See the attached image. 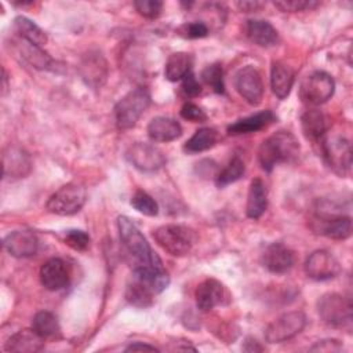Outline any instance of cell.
I'll use <instances>...</instances> for the list:
<instances>
[{
    "instance_id": "1",
    "label": "cell",
    "mask_w": 353,
    "mask_h": 353,
    "mask_svg": "<svg viewBox=\"0 0 353 353\" xmlns=\"http://www.w3.org/2000/svg\"><path fill=\"white\" fill-rule=\"evenodd\" d=\"M117 228L121 244L131 258L134 279L143 281L154 294L161 292L170 283L160 258L153 252L148 240L135 223L127 216H119Z\"/></svg>"
},
{
    "instance_id": "2",
    "label": "cell",
    "mask_w": 353,
    "mask_h": 353,
    "mask_svg": "<svg viewBox=\"0 0 353 353\" xmlns=\"http://www.w3.org/2000/svg\"><path fill=\"white\" fill-rule=\"evenodd\" d=\"M299 142L290 131L280 130L268 137L258 149L261 167L270 172L280 163H290L299 154Z\"/></svg>"
},
{
    "instance_id": "3",
    "label": "cell",
    "mask_w": 353,
    "mask_h": 353,
    "mask_svg": "<svg viewBox=\"0 0 353 353\" xmlns=\"http://www.w3.org/2000/svg\"><path fill=\"white\" fill-rule=\"evenodd\" d=\"M150 105V94L145 87L128 91L114 106V120L120 130L132 128Z\"/></svg>"
},
{
    "instance_id": "4",
    "label": "cell",
    "mask_w": 353,
    "mask_h": 353,
    "mask_svg": "<svg viewBox=\"0 0 353 353\" xmlns=\"http://www.w3.org/2000/svg\"><path fill=\"white\" fill-rule=\"evenodd\" d=\"M156 243L172 256H185L194 244V233L183 225H163L153 230Z\"/></svg>"
},
{
    "instance_id": "5",
    "label": "cell",
    "mask_w": 353,
    "mask_h": 353,
    "mask_svg": "<svg viewBox=\"0 0 353 353\" xmlns=\"http://www.w3.org/2000/svg\"><path fill=\"white\" fill-rule=\"evenodd\" d=\"M317 312L323 323L335 328L352 327V303L336 292H327L317 301Z\"/></svg>"
},
{
    "instance_id": "6",
    "label": "cell",
    "mask_w": 353,
    "mask_h": 353,
    "mask_svg": "<svg viewBox=\"0 0 353 353\" xmlns=\"http://www.w3.org/2000/svg\"><path fill=\"white\" fill-rule=\"evenodd\" d=\"M87 199L85 189L76 182L61 186L47 201V210L57 215H73L81 210Z\"/></svg>"
},
{
    "instance_id": "7",
    "label": "cell",
    "mask_w": 353,
    "mask_h": 353,
    "mask_svg": "<svg viewBox=\"0 0 353 353\" xmlns=\"http://www.w3.org/2000/svg\"><path fill=\"white\" fill-rule=\"evenodd\" d=\"M335 90L334 79L323 72L316 70L306 76L299 87V98L309 105H320L327 102Z\"/></svg>"
},
{
    "instance_id": "8",
    "label": "cell",
    "mask_w": 353,
    "mask_h": 353,
    "mask_svg": "<svg viewBox=\"0 0 353 353\" xmlns=\"http://www.w3.org/2000/svg\"><path fill=\"white\" fill-rule=\"evenodd\" d=\"M306 324V316L299 312H287L273 320L265 330V339L269 343H283L298 335Z\"/></svg>"
},
{
    "instance_id": "9",
    "label": "cell",
    "mask_w": 353,
    "mask_h": 353,
    "mask_svg": "<svg viewBox=\"0 0 353 353\" xmlns=\"http://www.w3.org/2000/svg\"><path fill=\"white\" fill-rule=\"evenodd\" d=\"M323 156L338 175H346L352 167V146L350 142L343 137H328L321 143Z\"/></svg>"
},
{
    "instance_id": "10",
    "label": "cell",
    "mask_w": 353,
    "mask_h": 353,
    "mask_svg": "<svg viewBox=\"0 0 353 353\" xmlns=\"http://www.w3.org/2000/svg\"><path fill=\"white\" fill-rule=\"evenodd\" d=\"M312 229L328 239L345 240L352 234V219L347 215L330 211H316Z\"/></svg>"
},
{
    "instance_id": "11",
    "label": "cell",
    "mask_w": 353,
    "mask_h": 353,
    "mask_svg": "<svg viewBox=\"0 0 353 353\" xmlns=\"http://www.w3.org/2000/svg\"><path fill=\"white\" fill-rule=\"evenodd\" d=\"M127 160L139 171L153 172L160 170L165 163V154L161 149L146 142H135L125 152Z\"/></svg>"
},
{
    "instance_id": "12",
    "label": "cell",
    "mask_w": 353,
    "mask_h": 353,
    "mask_svg": "<svg viewBox=\"0 0 353 353\" xmlns=\"http://www.w3.org/2000/svg\"><path fill=\"white\" fill-rule=\"evenodd\" d=\"M305 273L316 281L331 280L341 273V263L331 252L325 250H316L305 262Z\"/></svg>"
},
{
    "instance_id": "13",
    "label": "cell",
    "mask_w": 353,
    "mask_h": 353,
    "mask_svg": "<svg viewBox=\"0 0 353 353\" xmlns=\"http://www.w3.org/2000/svg\"><path fill=\"white\" fill-rule=\"evenodd\" d=\"M234 87L250 105L256 106L261 103L263 98V81L261 73L254 66L247 65L237 72Z\"/></svg>"
},
{
    "instance_id": "14",
    "label": "cell",
    "mask_w": 353,
    "mask_h": 353,
    "mask_svg": "<svg viewBox=\"0 0 353 353\" xmlns=\"http://www.w3.org/2000/svg\"><path fill=\"white\" fill-rule=\"evenodd\" d=\"M194 298L197 307L203 312H208L218 305L226 303L228 292L221 281L215 279H207L197 285Z\"/></svg>"
},
{
    "instance_id": "15",
    "label": "cell",
    "mask_w": 353,
    "mask_h": 353,
    "mask_svg": "<svg viewBox=\"0 0 353 353\" xmlns=\"http://www.w3.org/2000/svg\"><path fill=\"white\" fill-rule=\"evenodd\" d=\"M32 170L30 156L19 146H8L3 152V175L10 179L25 178Z\"/></svg>"
},
{
    "instance_id": "16",
    "label": "cell",
    "mask_w": 353,
    "mask_h": 353,
    "mask_svg": "<svg viewBox=\"0 0 353 353\" xmlns=\"http://www.w3.org/2000/svg\"><path fill=\"white\" fill-rule=\"evenodd\" d=\"M3 245L15 258H29L37 252L39 240L30 230H14L4 237Z\"/></svg>"
},
{
    "instance_id": "17",
    "label": "cell",
    "mask_w": 353,
    "mask_h": 353,
    "mask_svg": "<svg viewBox=\"0 0 353 353\" xmlns=\"http://www.w3.org/2000/svg\"><path fill=\"white\" fill-rule=\"evenodd\" d=\"M40 283L48 291H58L68 285L69 272L65 261L50 258L40 268Z\"/></svg>"
},
{
    "instance_id": "18",
    "label": "cell",
    "mask_w": 353,
    "mask_h": 353,
    "mask_svg": "<svg viewBox=\"0 0 353 353\" xmlns=\"http://www.w3.org/2000/svg\"><path fill=\"white\" fill-rule=\"evenodd\" d=\"M294 252L281 243L269 244L262 254L263 266L272 273H285L294 265Z\"/></svg>"
},
{
    "instance_id": "19",
    "label": "cell",
    "mask_w": 353,
    "mask_h": 353,
    "mask_svg": "<svg viewBox=\"0 0 353 353\" xmlns=\"http://www.w3.org/2000/svg\"><path fill=\"white\" fill-rule=\"evenodd\" d=\"M44 347V338L39 335L33 328L32 330H19L12 334L6 342V352L15 353H34L40 352Z\"/></svg>"
},
{
    "instance_id": "20",
    "label": "cell",
    "mask_w": 353,
    "mask_h": 353,
    "mask_svg": "<svg viewBox=\"0 0 353 353\" xmlns=\"http://www.w3.org/2000/svg\"><path fill=\"white\" fill-rule=\"evenodd\" d=\"M148 135L154 142H170L182 135V127L172 117L157 116L148 124Z\"/></svg>"
},
{
    "instance_id": "21",
    "label": "cell",
    "mask_w": 353,
    "mask_h": 353,
    "mask_svg": "<svg viewBox=\"0 0 353 353\" xmlns=\"http://www.w3.org/2000/svg\"><path fill=\"white\" fill-rule=\"evenodd\" d=\"M276 121V116L273 114L272 110H262L258 113H254L251 116L243 117L233 124L228 127V134L229 135H243V134H250V132H256L272 123Z\"/></svg>"
},
{
    "instance_id": "22",
    "label": "cell",
    "mask_w": 353,
    "mask_h": 353,
    "mask_svg": "<svg viewBox=\"0 0 353 353\" xmlns=\"http://www.w3.org/2000/svg\"><path fill=\"white\" fill-rule=\"evenodd\" d=\"M294 70L291 69V66L277 61L272 63V70H270V87L273 94L280 98L284 99L290 95L292 84H294Z\"/></svg>"
},
{
    "instance_id": "23",
    "label": "cell",
    "mask_w": 353,
    "mask_h": 353,
    "mask_svg": "<svg viewBox=\"0 0 353 353\" xmlns=\"http://www.w3.org/2000/svg\"><path fill=\"white\" fill-rule=\"evenodd\" d=\"M247 37L256 46L270 47L279 40V33L274 26L263 19H250L245 25Z\"/></svg>"
},
{
    "instance_id": "24",
    "label": "cell",
    "mask_w": 353,
    "mask_h": 353,
    "mask_svg": "<svg viewBox=\"0 0 353 353\" xmlns=\"http://www.w3.org/2000/svg\"><path fill=\"white\" fill-rule=\"evenodd\" d=\"M268 207V189L261 178H255L250 183L247 196V216L251 219H258L266 211Z\"/></svg>"
},
{
    "instance_id": "25",
    "label": "cell",
    "mask_w": 353,
    "mask_h": 353,
    "mask_svg": "<svg viewBox=\"0 0 353 353\" xmlns=\"http://www.w3.org/2000/svg\"><path fill=\"white\" fill-rule=\"evenodd\" d=\"M193 58L189 52H174L168 57L164 66V76L168 81L182 80L188 73L192 72Z\"/></svg>"
},
{
    "instance_id": "26",
    "label": "cell",
    "mask_w": 353,
    "mask_h": 353,
    "mask_svg": "<svg viewBox=\"0 0 353 353\" xmlns=\"http://www.w3.org/2000/svg\"><path fill=\"white\" fill-rule=\"evenodd\" d=\"M301 124L303 135L310 141H319L327 131V119L323 112L317 109H309L301 116Z\"/></svg>"
},
{
    "instance_id": "27",
    "label": "cell",
    "mask_w": 353,
    "mask_h": 353,
    "mask_svg": "<svg viewBox=\"0 0 353 353\" xmlns=\"http://www.w3.org/2000/svg\"><path fill=\"white\" fill-rule=\"evenodd\" d=\"M14 28L21 39H23L25 41H28L33 46L41 47L48 40L46 32L26 17H17L14 19Z\"/></svg>"
},
{
    "instance_id": "28",
    "label": "cell",
    "mask_w": 353,
    "mask_h": 353,
    "mask_svg": "<svg viewBox=\"0 0 353 353\" xmlns=\"http://www.w3.org/2000/svg\"><path fill=\"white\" fill-rule=\"evenodd\" d=\"M218 142V132L211 127L199 128L183 145L188 153H200L215 146Z\"/></svg>"
},
{
    "instance_id": "29",
    "label": "cell",
    "mask_w": 353,
    "mask_h": 353,
    "mask_svg": "<svg viewBox=\"0 0 353 353\" xmlns=\"http://www.w3.org/2000/svg\"><path fill=\"white\" fill-rule=\"evenodd\" d=\"M154 292L141 280L134 279L125 290V299L137 307H148L153 303Z\"/></svg>"
},
{
    "instance_id": "30",
    "label": "cell",
    "mask_w": 353,
    "mask_h": 353,
    "mask_svg": "<svg viewBox=\"0 0 353 353\" xmlns=\"http://www.w3.org/2000/svg\"><path fill=\"white\" fill-rule=\"evenodd\" d=\"M32 328L43 338L54 336L59 334L61 330L57 316L48 310H41L34 314L32 320Z\"/></svg>"
},
{
    "instance_id": "31",
    "label": "cell",
    "mask_w": 353,
    "mask_h": 353,
    "mask_svg": "<svg viewBox=\"0 0 353 353\" xmlns=\"http://www.w3.org/2000/svg\"><path fill=\"white\" fill-rule=\"evenodd\" d=\"M19 50H21L22 58L25 61H28L32 66H34L37 69H51L54 62L44 51L40 50V47L25 41L22 46H19Z\"/></svg>"
},
{
    "instance_id": "32",
    "label": "cell",
    "mask_w": 353,
    "mask_h": 353,
    "mask_svg": "<svg viewBox=\"0 0 353 353\" xmlns=\"http://www.w3.org/2000/svg\"><path fill=\"white\" fill-rule=\"evenodd\" d=\"M244 171H245L244 161L239 156H234L233 159H230L228 165L218 174L216 186L223 188L239 181L244 175Z\"/></svg>"
},
{
    "instance_id": "33",
    "label": "cell",
    "mask_w": 353,
    "mask_h": 353,
    "mask_svg": "<svg viewBox=\"0 0 353 353\" xmlns=\"http://www.w3.org/2000/svg\"><path fill=\"white\" fill-rule=\"evenodd\" d=\"M131 205L141 214L146 216H154L159 214V205L156 200L148 194L145 190L138 189L131 197Z\"/></svg>"
},
{
    "instance_id": "34",
    "label": "cell",
    "mask_w": 353,
    "mask_h": 353,
    "mask_svg": "<svg viewBox=\"0 0 353 353\" xmlns=\"http://www.w3.org/2000/svg\"><path fill=\"white\" fill-rule=\"evenodd\" d=\"M201 77L207 85L212 88L214 92L216 94H223L225 92V83H223V70L221 63H211L208 65L203 73Z\"/></svg>"
},
{
    "instance_id": "35",
    "label": "cell",
    "mask_w": 353,
    "mask_h": 353,
    "mask_svg": "<svg viewBox=\"0 0 353 353\" xmlns=\"http://www.w3.org/2000/svg\"><path fill=\"white\" fill-rule=\"evenodd\" d=\"M317 6H320V3L313 1V0H281V1H274V7H277L283 12H298V11L313 10Z\"/></svg>"
},
{
    "instance_id": "36",
    "label": "cell",
    "mask_w": 353,
    "mask_h": 353,
    "mask_svg": "<svg viewBox=\"0 0 353 353\" xmlns=\"http://www.w3.org/2000/svg\"><path fill=\"white\" fill-rule=\"evenodd\" d=\"M65 244H68L70 248L76 251H84L90 245V236L79 229H70L63 236Z\"/></svg>"
},
{
    "instance_id": "37",
    "label": "cell",
    "mask_w": 353,
    "mask_h": 353,
    "mask_svg": "<svg viewBox=\"0 0 353 353\" xmlns=\"http://www.w3.org/2000/svg\"><path fill=\"white\" fill-rule=\"evenodd\" d=\"M134 7L139 15L154 19L161 14L163 3L159 0H137L134 1Z\"/></svg>"
},
{
    "instance_id": "38",
    "label": "cell",
    "mask_w": 353,
    "mask_h": 353,
    "mask_svg": "<svg viewBox=\"0 0 353 353\" xmlns=\"http://www.w3.org/2000/svg\"><path fill=\"white\" fill-rule=\"evenodd\" d=\"M178 34L185 39H201L208 34V28L204 22H186L176 29Z\"/></svg>"
},
{
    "instance_id": "39",
    "label": "cell",
    "mask_w": 353,
    "mask_h": 353,
    "mask_svg": "<svg viewBox=\"0 0 353 353\" xmlns=\"http://www.w3.org/2000/svg\"><path fill=\"white\" fill-rule=\"evenodd\" d=\"M181 116L185 120H189L193 123H201V121L207 120L205 112L199 105H196L193 102L183 103V106L181 108Z\"/></svg>"
},
{
    "instance_id": "40",
    "label": "cell",
    "mask_w": 353,
    "mask_h": 353,
    "mask_svg": "<svg viewBox=\"0 0 353 353\" xmlns=\"http://www.w3.org/2000/svg\"><path fill=\"white\" fill-rule=\"evenodd\" d=\"M181 91L183 94V97L186 98H193L197 97L201 92V87L197 81V79L194 77L193 72L188 73L183 79H182V85H181Z\"/></svg>"
},
{
    "instance_id": "41",
    "label": "cell",
    "mask_w": 353,
    "mask_h": 353,
    "mask_svg": "<svg viewBox=\"0 0 353 353\" xmlns=\"http://www.w3.org/2000/svg\"><path fill=\"white\" fill-rule=\"evenodd\" d=\"M343 346L336 339H323L316 342L310 350H319V352H341Z\"/></svg>"
},
{
    "instance_id": "42",
    "label": "cell",
    "mask_w": 353,
    "mask_h": 353,
    "mask_svg": "<svg viewBox=\"0 0 353 353\" xmlns=\"http://www.w3.org/2000/svg\"><path fill=\"white\" fill-rule=\"evenodd\" d=\"M125 352H159V349L152 346V345H146V343H142V342H135V343H131L130 346H127Z\"/></svg>"
},
{
    "instance_id": "43",
    "label": "cell",
    "mask_w": 353,
    "mask_h": 353,
    "mask_svg": "<svg viewBox=\"0 0 353 353\" xmlns=\"http://www.w3.org/2000/svg\"><path fill=\"white\" fill-rule=\"evenodd\" d=\"M265 4L263 3H259V1H240L237 3V7L241 10V11H245V12H250V11H258L261 7H263Z\"/></svg>"
},
{
    "instance_id": "44",
    "label": "cell",
    "mask_w": 353,
    "mask_h": 353,
    "mask_svg": "<svg viewBox=\"0 0 353 353\" xmlns=\"http://www.w3.org/2000/svg\"><path fill=\"white\" fill-rule=\"evenodd\" d=\"M3 85H1V88H3V95L6 94V91H7V88H8V84H7V81H8V79H7V73H6V69L3 68Z\"/></svg>"
}]
</instances>
